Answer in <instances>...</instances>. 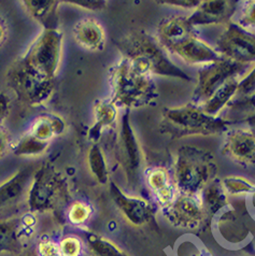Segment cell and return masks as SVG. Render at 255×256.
<instances>
[{
  "mask_svg": "<svg viewBox=\"0 0 255 256\" xmlns=\"http://www.w3.org/2000/svg\"><path fill=\"white\" fill-rule=\"evenodd\" d=\"M66 2L88 11H102L107 8L108 4V2L104 0H68Z\"/></svg>",
  "mask_w": 255,
  "mask_h": 256,
  "instance_id": "obj_37",
  "label": "cell"
},
{
  "mask_svg": "<svg viewBox=\"0 0 255 256\" xmlns=\"http://www.w3.org/2000/svg\"><path fill=\"white\" fill-rule=\"evenodd\" d=\"M93 114L94 123L88 130V138L97 144L102 132L116 124L118 110L111 99H99L94 104Z\"/></svg>",
  "mask_w": 255,
  "mask_h": 256,
  "instance_id": "obj_20",
  "label": "cell"
},
{
  "mask_svg": "<svg viewBox=\"0 0 255 256\" xmlns=\"http://www.w3.org/2000/svg\"><path fill=\"white\" fill-rule=\"evenodd\" d=\"M110 194L118 209L132 225L144 226L154 218V207L146 199L124 193L114 182H110Z\"/></svg>",
  "mask_w": 255,
  "mask_h": 256,
  "instance_id": "obj_12",
  "label": "cell"
},
{
  "mask_svg": "<svg viewBox=\"0 0 255 256\" xmlns=\"http://www.w3.org/2000/svg\"><path fill=\"white\" fill-rule=\"evenodd\" d=\"M216 51L223 58L248 66L255 64V34L250 32L235 22L226 24L216 44Z\"/></svg>",
  "mask_w": 255,
  "mask_h": 256,
  "instance_id": "obj_9",
  "label": "cell"
},
{
  "mask_svg": "<svg viewBox=\"0 0 255 256\" xmlns=\"http://www.w3.org/2000/svg\"><path fill=\"white\" fill-rule=\"evenodd\" d=\"M172 174L180 193L198 194L218 179V165L209 151L184 146L174 155Z\"/></svg>",
  "mask_w": 255,
  "mask_h": 256,
  "instance_id": "obj_3",
  "label": "cell"
},
{
  "mask_svg": "<svg viewBox=\"0 0 255 256\" xmlns=\"http://www.w3.org/2000/svg\"><path fill=\"white\" fill-rule=\"evenodd\" d=\"M164 213L169 223L184 230H196L209 220L200 194L180 193Z\"/></svg>",
  "mask_w": 255,
  "mask_h": 256,
  "instance_id": "obj_11",
  "label": "cell"
},
{
  "mask_svg": "<svg viewBox=\"0 0 255 256\" xmlns=\"http://www.w3.org/2000/svg\"><path fill=\"white\" fill-rule=\"evenodd\" d=\"M20 218L0 221V255L20 253Z\"/></svg>",
  "mask_w": 255,
  "mask_h": 256,
  "instance_id": "obj_26",
  "label": "cell"
},
{
  "mask_svg": "<svg viewBox=\"0 0 255 256\" xmlns=\"http://www.w3.org/2000/svg\"><path fill=\"white\" fill-rule=\"evenodd\" d=\"M253 95H255V65L242 78H239L237 95L234 102L244 100Z\"/></svg>",
  "mask_w": 255,
  "mask_h": 256,
  "instance_id": "obj_33",
  "label": "cell"
},
{
  "mask_svg": "<svg viewBox=\"0 0 255 256\" xmlns=\"http://www.w3.org/2000/svg\"><path fill=\"white\" fill-rule=\"evenodd\" d=\"M37 256H62L58 244L50 238H41L36 248Z\"/></svg>",
  "mask_w": 255,
  "mask_h": 256,
  "instance_id": "obj_35",
  "label": "cell"
},
{
  "mask_svg": "<svg viewBox=\"0 0 255 256\" xmlns=\"http://www.w3.org/2000/svg\"><path fill=\"white\" fill-rule=\"evenodd\" d=\"M196 36V28L190 23L188 16H172L164 18L160 23L156 40L162 48L169 50Z\"/></svg>",
  "mask_w": 255,
  "mask_h": 256,
  "instance_id": "obj_17",
  "label": "cell"
},
{
  "mask_svg": "<svg viewBox=\"0 0 255 256\" xmlns=\"http://www.w3.org/2000/svg\"><path fill=\"white\" fill-rule=\"evenodd\" d=\"M88 167L94 179L100 184L109 182V168L102 148L98 144H93L88 152Z\"/></svg>",
  "mask_w": 255,
  "mask_h": 256,
  "instance_id": "obj_27",
  "label": "cell"
},
{
  "mask_svg": "<svg viewBox=\"0 0 255 256\" xmlns=\"http://www.w3.org/2000/svg\"><path fill=\"white\" fill-rule=\"evenodd\" d=\"M62 39L64 34L58 28L44 30L18 62L46 79L54 81L60 67Z\"/></svg>",
  "mask_w": 255,
  "mask_h": 256,
  "instance_id": "obj_6",
  "label": "cell"
},
{
  "mask_svg": "<svg viewBox=\"0 0 255 256\" xmlns=\"http://www.w3.org/2000/svg\"><path fill=\"white\" fill-rule=\"evenodd\" d=\"M222 186L228 196H250L255 190V184L240 176H225L221 180Z\"/></svg>",
  "mask_w": 255,
  "mask_h": 256,
  "instance_id": "obj_30",
  "label": "cell"
},
{
  "mask_svg": "<svg viewBox=\"0 0 255 256\" xmlns=\"http://www.w3.org/2000/svg\"><path fill=\"white\" fill-rule=\"evenodd\" d=\"M66 130V123L60 116L54 114H41L30 127V132L37 139L50 142L53 138L58 137Z\"/></svg>",
  "mask_w": 255,
  "mask_h": 256,
  "instance_id": "obj_25",
  "label": "cell"
},
{
  "mask_svg": "<svg viewBox=\"0 0 255 256\" xmlns=\"http://www.w3.org/2000/svg\"><path fill=\"white\" fill-rule=\"evenodd\" d=\"M74 38L82 48L90 52L102 51L106 46L104 28L94 18L78 20L74 27Z\"/></svg>",
  "mask_w": 255,
  "mask_h": 256,
  "instance_id": "obj_19",
  "label": "cell"
},
{
  "mask_svg": "<svg viewBox=\"0 0 255 256\" xmlns=\"http://www.w3.org/2000/svg\"><path fill=\"white\" fill-rule=\"evenodd\" d=\"M230 122L221 116H208L200 106L184 104L166 108L160 125L176 138L216 136L228 130Z\"/></svg>",
  "mask_w": 255,
  "mask_h": 256,
  "instance_id": "obj_4",
  "label": "cell"
},
{
  "mask_svg": "<svg viewBox=\"0 0 255 256\" xmlns=\"http://www.w3.org/2000/svg\"><path fill=\"white\" fill-rule=\"evenodd\" d=\"M34 172V168L32 166L22 168L0 184V212L16 206L27 195Z\"/></svg>",
  "mask_w": 255,
  "mask_h": 256,
  "instance_id": "obj_18",
  "label": "cell"
},
{
  "mask_svg": "<svg viewBox=\"0 0 255 256\" xmlns=\"http://www.w3.org/2000/svg\"><path fill=\"white\" fill-rule=\"evenodd\" d=\"M218 232L230 244H239L246 239V227L235 210L226 208L218 218Z\"/></svg>",
  "mask_w": 255,
  "mask_h": 256,
  "instance_id": "obj_22",
  "label": "cell"
},
{
  "mask_svg": "<svg viewBox=\"0 0 255 256\" xmlns=\"http://www.w3.org/2000/svg\"><path fill=\"white\" fill-rule=\"evenodd\" d=\"M23 8L44 30H58L60 2L56 0H24Z\"/></svg>",
  "mask_w": 255,
  "mask_h": 256,
  "instance_id": "obj_21",
  "label": "cell"
},
{
  "mask_svg": "<svg viewBox=\"0 0 255 256\" xmlns=\"http://www.w3.org/2000/svg\"><path fill=\"white\" fill-rule=\"evenodd\" d=\"M144 174L155 202L162 211H165L180 195L172 172L166 167L154 166L146 169Z\"/></svg>",
  "mask_w": 255,
  "mask_h": 256,
  "instance_id": "obj_15",
  "label": "cell"
},
{
  "mask_svg": "<svg viewBox=\"0 0 255 256\" xmlns=\"http://www.w3.org/2000/svg\"><path fill=\"white\" fill-rule=\"evenodd\" d=\"M249 123H250L251 126H252L251 130L255 132V116H251V118H250V120H249Z\"/></svg>",
  "mask_w": 255,
  "mask_h": 256,
  "instance_id": "obj_43",
  "label": "cell"
},
{
  "mask_svg": "<svg viewBox=\"0 0 255 256\" xmlns=\"http://www.w3.org/2000/svg\"><path fill=\"white\" fill-rule=\"evenodd\" d=\"M235 23L244 30L254 32H255V0L246 2L238 6L235 14Z\"/></svg>",
  "mask_w": 255,
  "mask_h": 256,
  "instance_id": "obj_32",
  "label": "cell"
},
{
  "mask_svg": "<svg viewBox=\"0 0 255 256\" xmlns=\"http://www.w3.org/2000/svg\"><path fill=\"white\" fill-rule=\"evenodd\" d=\"M6 37H8V24H6V20L0 16V46H2Z\"/></svg>",
  "mask_w": 255,
  "mask_h": 256,
  "instance_id": "obj_42",
  "label": "cell"
},
{
  "mask_svg": "<svg viewBox=\"0 0 255 256\" xmlns=\"http://www.w3.org/2000/svg\"><path fill=\"white\" fill-rule=\"evenodd\" d=\"M12 140L10 134L6 132L2 126H0V160L4 158V156L11 151Z\"/></svg>",
  "mask_w": 255,
  "mask_h": 256,
  "instance_id": "obj_39",
  "label": "cell"
},
{
  "mask_svg": "<svg viewBox=\"0 0 255 256\" xmlns=\"http://www.w3.org/2000/svg\"><path fill=\"white\" fill-rule=\"evenodd\" d=\"M20 256H37V254H36V252H34V253H32V252H28V253H25V254H23V255H20Z\"/></svg>",
  "mask_w": 255,
  "mask_h": 256,
  "instance_id": "obj_45",
  "label": "cell"
},
{
  "mask_svg": "<svg viewBox=\"0 0 255 256\" xmlns=\"http://www.w3.org/2000/svg\"><path fill=\"white\" fill-rule=\"evenodd\" d=\"M116 158L124 170L127 182L134 186L144 168V154L132 128L130 111H126L121 118L116 140Z\"/></svg>",
  "mask_w": 255,
  "mask_h": 256,
  "instance_id": "obj_8",
  "label": "cell"
},
{
  "mask_svg": "<svg viewBox=\"0 0 255 256\" xmlns=\"http://www.w3.org/2000/svg\"><path fill=\"white\" fill-rule=\"evenodd\" d=\"M168 51L178 56L188 65L197 66L200 68L211 65L222 58L216 48L211 46L206 41L198 38L197 36L170 48Z\"/></svg>",
  "mask_w": 255,
  "mask_h": 256,
  "instance_id": "obj_16",
  "label": "cell"
},
{
  "mask_svg": "<svg viewBox=\"0 0 255 256\" xmlns=\"http://www.w3.org/2000/svg\"><path fill=\"white\" fill-rule=\"evenodd\" d=\"M238 2L232 0H207L202 2L188 18L190 23L197 26H214L230 23L235 16Z\"/></svg>",
  "mask_w": 255,
  "mask_h": 256,
  "instance_id": "obj_14",
  "label": "cell"
},
{
  "mask_svg": "<svg viewBox=\"0 0 255 256\" xmlns=\"http://www.w3.org/2000/svg\"><path fill=\"white\" fill-rule=\"evenodd\" d=\"M58 246L62 256H81L84 244L79 237L69 234L60 241Z\"/></svg>",
  "mask_w": 255,
  "mask_h": 256,
  "instance_id": "obj_34",
  "label": "cell"
},
{
  "mask_svg": "<svg viewBox=\"0 0 255 256\" xmlns=\"http://www.w3.org/2000/svg\"><path fill=\"white\" fill-rule=\"evenodd\" d=\"M244 69V66L223 58L211 65L200 68L194 90L195 100L202 106L223 84L232 78H239Z\"/></svg>",
  "mask_w": 255,
  "mask_h": 256,
  "instance_id": "obj_10",
  "label": "cell"
},
{
  "mask_svg": "<svg viewBox=\"0 0 255 256\" xmlns=\"http://www.w3.org/2000/svg\"><path fill=\"white\" fill-rule=\"evenodd\" d=\"M222 154L239 165H255V132L248 127L228 130L224 138Z\"/></svg>",
  "mask_w": 255,
  "mask_h": 256,
  "instance_id": "obj_13",
  "label": "cell"
},
{
  "mask_svg": "<svg viewBox=\"0 0 255 256\" xmlns=\"http://www.w3.org/2000/svg\"><path fill=\"white\" fill-rule=\"evenodd\" d=\"M176 256H211V254L193 241H183L178 246Z\"/></svg>",
  "mask_w": 255,
  "mask_h": 256,
  "instance_id": "obj_36",
  "label": "cell"
},
{
  "mask_svg": "<svg viewBox=\"0 0 255 256\" xmlns=\"http://www.w3.org/2000/svg\"><path fill=\"white\" fill-rule=\"evenodd\" d=\"M238 80L239 78H232V79L223 84L221 88L212 94L206 102L200 106V108L208 116H220V113L235 100L238 88Z\"/></svg>",
  "mask_w": 255,
  "mask_h": 256,
  "instance_id": "obj_23",
  "label": "cell"
},
{
  "mask_svg": "<svg viewBox=\"0 0 255 256\" xmlns=\"http://www.w3.org/2000/svg\"><path fill=\"white\" fill-rule=\"evenodd\" d=\"M68 199L66 178L51 164H44L34 170L26 202L30 213H46L58 209Z\"/></svg>",
  "mask_w": 255,
  "mask_h": 256,
  "instance_id": "obj_5",
  "label": "cell"
},
{
  "mask_svg": "<svg viewBox=\"0 0 255 256\" xmlns=\"http://www.w3.org/2000/svg\"><path fill=\"white\" fill-rule=\"evenodd\" d=\"M6 84L20 102L30 106L44 104L54 92V81L46 79L18 60L6 72Z\"/></svg>",
  "mask_w": 255,
  "mask_h": 256,
  "instance_id": "obj_7",
  "label": "cell"
},
{
  "mask_svg": "<svg viewBox=\"0 0 255 256\" xmlns=\"http://www.w3.org/2000/svg\"><path fill=\"white\" fill-rule=\"evenodd\" d=\"M11 109V100L9 95L4 92H0V126L8 118Z\"/></svg>",
  "mask_w": 255,
  "mask_h": 256,
  "instance_id": "obj_40",
  "label": "cell"
},
{
  "mask_svg": "<svg viewBox=\"0 0 255 256\" xmlns=\"http://www.w3.org/2000/svg\"><path fill=\"white\" fill-rule=\"evenodd\" d=\"M230 106H235V108H249L252 110H255V95L244 99V100H239V102H234Z\"/></svg>",
  "mask_w": 255,
  "mask_h": 256,
  "instance_id": "obj_41",
  "label": "cell"
},
{
  "mask_svg": "<svg viewBox=\"0 0 255 256\" xmlns=\"http://www.w3.org/2000/svg\"><path fill=\"white\" fill-rule=\"evenodd\" d=\"M93 214V209L84 202H74L68 206L67 218L69 223L74 226H82L86 224Z\"/></svg>",
  "mask_w": 255,
  "mask_h": 256,
  "instance_id": "obj_31",
  "label": "cell"
},
{
  "mask_svg": "<svg viewBox=\"0 0 255 256\" xmlns=\"http://www.w3.org/2000/svg\"><path fill=\"white\" fill-rule=\"evenodd\" d=\"M116 44L123 58L130 60L151 76L176 78L186 81L192 80L168 58L160 42L146 32L127 34L116 41Z\"/></svg>",
  "mask_w": 255,
  "mask_h": 256,
  "instance_id": "obj_2",
  "label": "cell"
},
{
  "mask_svg": "<svg viewBox=\"0 0 255 256\" xmlns=\"http://www.w3.org/2000/svg\"><path fill=\"white\" fill-rule=\"evenodd\" d=\"M250 196H251V199H252V204H253V207H255V190H253V193H252Z\"/></svg>",
  "mask_w": 255,
  "mask_h": 256,
  "instance_id": "obj_44",
  "label": "cell"
},
{
  "mask_svg": "<svg viewBox=\"0 0 255 256\" xmlns=\"http://www.w3.org/2000/svg\"><path fill=\"white\" fill-rule=\"evenodd\" d=\"M50 142H44L27 132L16 142H13L11 152L18 156H37L46 151Z\"/></svg>",
  "mask_w": 255,
  "mask_h": 256,
  "instance_id": "obj_28",
  "label": "cell"
},
{
  "mask_svg": "<svg viewBox=\"0 0 255 256\" xmlns=\"http://www.w3.org/2000/svg\"><path fill=\"white\" fill-rule=\"evenodd\" d=\"M208 218H214L228 208V195L222 186L221 180H214L204 186L200 193Z\"/></svg>",
  "mask_w": 255,
  "mask_h": 256,
  "instance_id": "obj_24",
  "label": "cell"
},
{
  "mask_svg": "<svg viewBox=\"0 0 255 256\" xmlns=\"http://www.w3.org/2000/svg\"><path fill=\"white\" fill-rule=\"evenodd\" d=\"M86 246L93 256H128L112 241L96 234H86Z\"/></svg>",
  "mask_w": 255,
  "mask_h": 256,
  "instance_id": "obj_29",
  "label": "cell"
},
{
  "mask_svg": "<svg viewBox=\"0 0 255 256\" xmlns=\"http://www.w3.org/2000/svg\"><path fill=\"white\" fill-rule=\"evenodd\" d=\"M158 4H166L168 6H172V8L195 10L202 4V2H200V0H168V2H158Z\"/></svg>",
  "mask_w": 255,
  "mask_h": 256,
  "instance_id": "obj_38",
  "label": "cell"
},
{
  "mask_svg": "<svg viewBox=\"0 0 255 256\" xmlns=\"http://www.w3.org/2000/svg\"><path fill=\"white\" fill-rule=\"evenodd\" d=\"M111 100L130 111L152 104L158 97L153 76L122 58L110 70Z\"/></svg>",
  "mask_w": 255,
  "mask_h": 256,
  "instance_id": "obj_1",
  "label": "cell"
}]
</instances>
